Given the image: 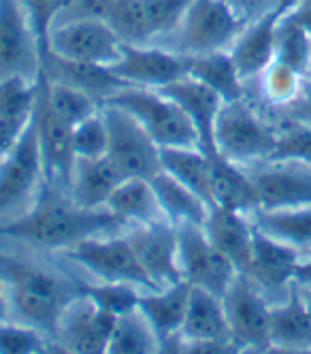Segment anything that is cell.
I'll return each instance as SVG.
<instances>
[{
  "mask_svg": "<svg viewBox=\"0 0 311 354\" xmlns=\"http://www.w3.org/2000/svg\"><path fill=\"white\" fill-rule=\"evenodd\" d=\"M45 86H47L49 105L54 107L58 118H62L68 126H77L79 122L88 120L90 115H94L102 109L100 103H96L92 96H88L82 90H75V88L64 86V84L49 82L47 77H45Z\"/></svg>",
  "mask_w": 311,
  "mask_h": 354,
  "instance_id": "74e56055",
  "label": "cell"
},
{
  "mask_svg": "<svg viewBox=\"0 0 311 354\" xmlns=\"http://www.w3.org/2000/svg\"><path fill=\"white\" fill-rule=\"evenodd\" d=\"M141 3L151 43L162 45L164 39H171L177 32L194 0H141Z\"/></svg>",
  "mask_w": 311,
  "mask_h": 354,
  "instance_id": "8d00e7d4",
  "label": "cell"
},
{
  "mask_svg": "<svg viewBox=\"0 0 311 354\" xmlns=\"http://www.w3.org/2000/svg\"><path fill=\"white\" fill-rule=\"evenodd\" d=\"M66 257L100 277V282L133 284L137 288L156 290L126 235L111 233L86 239L84 243L66 250Z\"/></svg>",
  "mask_w": 311,
  "mask_h": 354,
  "instance_id": "52a82bcc",
  "label": "cell"
},
{
  "mask_svg": "<svg viewBox=\"0 0 311 354\" xmlns=\"http://www.w3.org/2000/svg\"><path fill=\"white\" fill-rule=\"evenodd\" d=\"M45 184V167L32 120L19 143L0 162V216L23 207Z\"/></svg>",
  "mask_w": 311,
  "mask_h": 354,
  "instance_id": "4fadbf2b",
  "label": "cell"
},
{
  "mask_svg": "<svg viewBox=\"0 0 311 354\" xmlns=\"http://www.w3.org/2000/svg\"><path fill=\"white\" fill-rule=\"evenodd\" d=\"M32 126L43 156L45 182L60 184L68 190L73 167L77 160L73 151V126L58 118L54 107L49 105L43 73H39L37 77V103L32 111Z\"/></svg>",
  "mask_w": 311,
  "mask_h": 354,
  "instance_id": "7c38bea8",
  "label": "cell"
},
{
  "mask_svg": "<svg viewBox=\"0 0 311 354\" xmlns=\"http://www.w3.org/2000/svg\"><path fill=\"white\" fill-rule=\"evenodd\" d=\"M75 3H77V0H56V5H58V13H56V19H58V17H60V15H62V13H64V11L68 9V7H73ZM56 19H54V21H56Z\"/></svg>",
  "mask_w": 311,
  "mask_h": 354,
  "instance_id": "9f6ffc18",
  "label": "cell"
},
{
  "mask_svg": "<svg viewBox=\"0 0 311 354\" xmlns=\"http://www.w3.org/2000/svg\"><path fill=\"white\" fill-rule=\"evenodd\" d=\"M41 73L49 82L64 84L75 90L86 92L100 105H105L120 90L128 88V84H124L109 66L64 60L56 54H51L45 47L41 49Z\"/></svg>",
  "mask_w": 311,
  "mask_h": 354,
  "instance_id": "ffe728a7",
  "label": "cell"
},
{
  "mask_svg": "<svg viewBox=\"0 0 311 354\" xmlns=\"http://www.w3.org/2000/svg\"><path fill=\"white\" fill-rule=\"evenodd\" d=\"M303 297H305V301H307V308H309V312H311V288H307V290L303 292Z\"/></svg>",
  "mask_w": 311,
  "mask_h": 354,
  "instance_id": "6f0895ef",
  "label": "cell"
},
{
  "mask_svg": "<svg viewBox=\"0 0 311 354\" xmlns=\"http://www.w3.org/2000/svg\"><path fill=\"white\" fill-rule=\"evenodd\" d=\"M252 224L267 237L290 245L301 257L311 252V207L256 209Z\"/></svg>",
  "mask_w": 311,
  "mask_h": 354,
  "instance_id": "4316f807",
  "label": "cell"
},
{
  "mask_svg": "<svg viewBox=\"0 0 311 354\" xmlns=\"http://www.w3.org/2000/svg\"><path fill=\"white\" fill-rule=\"evenodd\" d=\"M190 290L192 286L181 280L173 286L141 292L137 310L151 326L158 342L181 333L190 303Z\"/></svg>",
  "mask_w": 311,
  "mask_h": 354,
  "instance_id": "cb8c5ba5",
  "label": "cell"
},
{
  "mask_svg": "<svg viewBox=\"0 0 311 354\" xmlns=\"http://www.w3.org/2000/svg\"><path fill=\"white\" fill-rule=\"evenodd\" d=\"M202 231L239 273H245L254 243V224L247 214L214 205L207 212Z\"/></svg>",
  "mask_w": 311,
  "mask_h": 354,
  "instance_id": "44dd1931",
  "label": "cell"
},
{
  "mask_svg": "<svg viewBox=\"0 0 311 354\" xmlns=\"http://www.w3.org/2000/svg\"><path fill=\"white\" fill-rule=\"evenodd\" d=\"M247 24L224 0H194L181 26L171 37V43L164 47L186 58L228 52Z\"/></svg>",
  "mask_w": 311,
  "mask_h": 354,
  "instance_id": "3957f363",
  "label": "cell"
},
{
  "mask_svg": "<svg viewBox=\"0 0 311 354\" xmlns=\"http://www.w3.org/2000/svg\"><path fill=\"white\" fill-rule=\"evenodd\" d=\"M179 335L190 342L232 339L222 299L209 290L192 286L186 320H184V326H181Z\"/></svg>",
  "mask_w": 311,
  "mask_h": 354,
  "instance_id": "f546056e",
  "label": "cell"
},
{
  "mask_svg": "<svg viewBox=\"0 0 311 354\" xmlns=\"http://www.w3.org/2000/svg\"><path fill=\"white\" fill-rule=\"evenodd\" d=\"M30 120H17V118H3L0 115V162H3L15 149L23 131L28 129Z\"/></svg>",
  "mask_w": 311,
  "mask_h": 354,
  "instance_id": "f6af8a7d",
  "label": "cell"
},
{
  "mask_svg": "<svg viewBox=\"0 0 311 354\" xmlns=\"http://www.w3.org/2000/svg\"><path fill=\"white\" fill-rule=\"evenodd\" d=\"M301 259L303 257L290 245H283L254 229L252 259L245 275L252 277V282L263 292H288L294 284Z\"/></svg>",
  "mask_w": 311,
  "mask_h": 354,
  "instance_id": "d6986e66",
  "label": "cell"
},
{
  "mask_svg": "<svg viewBox=\"0 0 311 354\" xmlns=\"http://www.w3.org/2000/svg\"><path fill=\"white\" fill-rule=\"evenodd\" d=\"M158 92L171 98L173 103L188 115V120L192 122L194 131L198 135V143L205 154H209V156L218 154L214 131H216L218 113L224 105L222 98L209 86L200 84L198 80L190 77V75H184L181 80L160 88Z\"/></svg>",
  "mask_w": 311,
  "mask_h": 354,
  "instance_id": "ac0fdd59",
  "label": "cell"
},
{
  "mask_svg": "<svg viewBox=\"0 0 311 354\" xmlns=\"http://www.w3.org/2000/svg\"><path fill=\"white\" fill-rule=\"evenodd\" d=\"M0 275L21 320L39 328L41 333L56 337L64 310L77 297V284L66 282L54 271L3 252H0Z\"/></svg>",
  "mask_w": 311,
  "mask_h": 354,
  "instance_id": "7a4b0ae2",
  "label": "cell"
},
{
  "mask_svg": "<svg viewBox=\"0 0 311 354\" xmlns=\"http://www.w3.org/2000/svg\"><path fill=\"white\" fill-rule=\"evenodd\" d=\"M294 284L311 288V252L301 259L299 269H296V277H294Z\"/></svg>",
  "mask_w": 311,
  "mask_h": 354,
  "instance_id": "681fc988",
  "label": "cell"
},
{
  "mask_svg": "<svg viewBox=\"0 0 311 354\" xmlns=\"http://www.w3.org/2000/svg\"><path fill=\"white\" fill-rule=\"evenodd\" d=\"M288 118L311 126V71L307 73V77L303 82V90L299 98L288 107Z\"/></svg>",
  "mask_w": 311,
  "mask_h": 354,
  "instance_id": "7dc6e473",
  "label": "cell"
},
{
  "mask_svg": "<svg viewBox=\"0 0 311 354\" xmlns=\"http://www.w3.org/2000/svg\"><path fill=\"white\" fill-rule=\"evenodd\" d=\"M105 105H115L131 113L153 143L162 147H200L198 135L188 115L158 90L128 86Z\"/></svg>",
  "mask_w": 311,
  "mask_h": 354,
  "instance_id": "5b68a950",
  "label": "cell"
},
{
  "mask_svg": "<svg viewBox=\"0 0 311 354\" xmlns=\"http://www.w3.org/2000/svg\"><path fill=\"white\" fill-rule=\"evenodd\" d=\"M258 80L263 82L265 98L275 107H290L299 98L305 82V77H301L296 71L277 60H273Z\"/></svg>",
  "mask_w": 311,
  "mask_h": 354,
  "instance_id": "f35d334b",
  "label": "cell"
},
{
  "mask_svg": "<svg viewBox=\"0 0 311 354\" xmlns=\"http://www.w3.org/2000/svg\"><path fill=\"white\" fill-rule=\"evenodd\" d=\"M177 243L184 282L194 288L209 290L222 299L239 273L235 265L209 241L200 224H179Z\"/></svg>",
  "mask_w": 311,
  "mask_h": 354,
  "instance_id": "ba28073f",
  "label": "cell"
},
{
  "mask_svg": "<svg viewBox=\"0 0 311 354\" xmlns=\"http://www.w3.org/2000/svg\"><path fill=\"white\" fill-rule=\"evenodd\" d=\"M151 186L158 198V205L162 209V216L179 226V224H200L207 218L209 205L200 196H196L190 188H186L181 182H177L173 175L167 171H160L156 177H151Z\"/></svg>",
  "mask_w": 311,
  "mask_h": 354,
  "instance_id": "1f68e13d",
  "label": "cell"
},
{
  "mask_svg": "<svg viewBox=\"0 0 311 354\" xmlns=\"http://www.w3.org/2000/svg\"><path fill=\"white\" fill-rule=\"evenodd\" d=\"M158 337L151 331L139 310L120 316L113 335L107 346V354H156Z\"/></svg>",
  "mask_w": 311,
  "mask_h": 354,
  "instance_id": "836d02e7",
  "label": "cell"
},
{
  "mask_svg": "<svg viewBox=\"0 0 311 354\" xmlns=\"http://www.w3.org/2000/svg\"><path fill=\"white\" fill-rule=\"evenodd\" d=\"M19 3L23 5L26 13H28V17L32 21L35 32L41 41V47H45L49 30H51V26H54V19L58 13L56 0H19Z\"/></svg>",
  "mask_w": 311,
  "mask_h": 354,
  "instance_id": "ee69618b",
  "label": "cell"
},
{
  "mask_svg": "<svg viewBox=\"0 0 311 354\" xmlns=\"http://www.w3.org/2000/svg\"><path fill=\"white\" fill-rule=\"evenodd\" d=\"M263 354H311V348H281V346H269Z\"/></svg>",
  "mask_w": 311,
  "mask_h": 354,
  "instance_id": "f5cc1de1",
  "label": "cell"
},
{
  "mask_svg": "<svg viewBox=\"0 0 311 354\" xmlns=\"http://www.w3.org/2000/svg\"><path fill=\"white\" fill-rule=\"evenodd\" d=\"M105 209L111 212L122 224L135 226L164 218L151 182L143 177H126L109 196Z\"/></svg>",
  "mask_w": 311,
  "mask_h": 354,
  "instance_id": "83f0119b",
  "label": "cell"
},
{
  "mask_svg": "<svg viewBox=\"0 0 311 354\" xmlns=\"http://www.w3.org/2000/svg\"><path fill=\"white\" fill-rule=\"evenodd\" d=\"M271 160H292L311 165V126L286 120L277 126V143Z\"/></svg>",
  "mask_w": 311,
  "mask_h": 354,
  "instance_id": "60d3db41",
  "label": "cell"
},
{
  "mask_svg": "<svg viewBox=\"0 0 311 354\" xmlns=\"http://www.w3.org/2000/svg\"><path fill=\"white\" fill-rule=\"evenodd\" d=\"M102 115L109 131L107 156L124 177L151 180L162 171L160 147L131 113L115 105H102Z\"/></svg>",
  "mask_w": 311,
  "mask_h": 354,
  "instance_id": "8992f818",
  "label": "cell"
},
{
  "mask_svg": "<svg viewBox=\"0 0 311 354\" xmlns=\"http://www.w3.org/2000/svg\"><path fill=\"white\" fill-rule=\"evenodd\" d=\"M211 196L214 205L247 216L261 209L258 190L247 167L232 162L220 154L211 156Z\"/></svg>",
  "mask_w": 311,
  "mask_h": 354,
  "instance_id": "d4e9b609",
  "label": "cell"
},
{
  "mask_svg": "<svg viewBox=\"0 0 311 354\" xmlns=\"http://www.w3.org/2000/svg\"><path fill=\"white\" fill-rule=\"evenodd\" d=\"M299 3H301V0H275V11H277L279 17H283V15L292 13L299 7Z\"/></svg>",
  "mask_w": 311,
  "mask_h": 354,
  "instance_id": "816d5d0a",
  "label": "cell"
},
{
  "mask_svg": "<svg viewBox=\"0 0 311 354\" xmlns=\"http://www.w3.org/2000/svg\"><path fill=\"white\" fill-rule=\"evenodd\" d=\"M7 286H5V280H3V275H0V324L5 322L7 318Z\"/></svg>",
  "mask_w": 311,
  "mask_h": 354,
  "instance_id": "db71d44e",
  "label": "cell"
},
{
  "mask_svg": "<svg viewBox=\"0 0 311 354\" xmlns=\"http://www.w3.org/2000/svg\"><path fill=\"white\" fill-rule=\"evenodd\" d=\"M77 295L92 301L96 308L105 310L113 316H126L139 308V288L133 284H77Z\"/></svg>",
  "mask_w": 311,
  "mask_h": 354,
  "instance_id": "d590c367",
  "label": "cell"
},
{
  "mask_svg": "<svg viewBox=\"0 0 311 354\" xmlns=\"http://www.w3.org/2000/svg\"><path fill=\"white\" fill-rule=\"evenodd\" d=\"M45 354H75L73 350H68L66 346H62L60 342H47V348H45Z\"/></svg>",
  "mask_w": 311,
  "mask_h": 354,
  "instance_id": "11a10c76",
  "label": "cell"
},
{
  "mask_svg": "<svg viewBox=\"0 0 311 354\" xmlns=\"http://www.w3.org/2000/svg\"><path fill=\"white\" fill-rule=\"evenodd\" d=\"M214 139L220 156L249 167L271 160L277 143V126L267 122L243 98L222 105Z\"/></svg>",
  "mask_w": 311,
  "mask_h": 354,
  "instance_id": "277c9868",
  "label": "cell"
},
{
  "mask_svg": "<svg viewBox=\"0 0 311 354\" xmlns=\"http://www.w3.org/2000/svg\"><path fill=\"white\" fill-rule=\"evenodd\" d=\"M105 21L124 45H153L141 0H111Z\"/></svg>",
  "mask_w": 311,
  "mask_h": 354,
  "instance_id": "e575fe53",
  "label": "cell"
},
{
  "mask_svg": "<svg viewBox=\"0 0 311 354\" xmlns=\"http://www.w3.org/2000/svg\"><path fill=\"white\" fill-rule=\"evenodd\" d=\"M37 103V82L19 75L0 80V115L30 120Z\"/></svg>",
  "mask_w": 311,
  "mask_h": 354,
  "instance_id": "ab89813d",
  "label": "cell"
},
{
  "mask_svg": "<svg viewBox=\"0 0 311 354\" xmlns=\"http://www.w3.org/2000/svg\"><path fill=\"white\" fill-rule=\"evenodd\" d=\"M252 354H254V352H252Z\"/></svg>",
  "mask_w": 311,
  "mask_h": 354,
  "instance_id": "91938a15",
  "label": "cell"
},
{
  "mask_svg": "<svg viewBox=\"0 0 311 354\" xmlns=\"http://www.w3.org/2000/svg\"><path fill=\"white\" fill-rule=\"evenodd\" d=\"M115 324L117 316L96 308L92 301L77 295L64 310L54 339L75 354H107Z\"/></svg>",
  "mask_w": 311,
  "mask_h": 354,
  "instance_id": "e0dca14e",
  "label": "cell"
},
{
  "mask_svg": "<svg viewBox=\"0 0 311 354\" xmlns=\"http://www.w3.org/2000/svg\"><path fill=\"white\" fill-rule=\"evenodd\" d=\"M181 346H184V337L173 335V337H167L158 344L156 354H181Z\"/></svg>",
  "mask_w": 311,
  "mask_h": 354,
  "instance_id": "f907efd6",
  "label": "cell"
},
{
  "mask_svg": "<svg viewBox=\"0 0 311 354\" xmlns=\"http://www.w3.org/2000/svg\"><path fill=\"white\" fill-rule=\"evenodd\" d=\"M269 342L281 348H311V312L299 284L290 286L281 303L271 306Z\"/></svg>",
  "mask_w": 311,
  "mask_h": 354,
  "instance_id": "484cf974",
  "label": "cell"
},
{
  "mask_svg": "<svg viewBox=\"0 0 311 354\" xmlns=\"http://www.w3.org/2000/svg\"><path fill=\"white\" fill-rule=\"evenodd\" d=\"M224 3H228L247 21H254L269 11H275V0H224Z\"/></svg>",
  "mask_w": 311,
  "mask_h": 354,
  "instance_id": "c3c4849f",
  "label": "cell"
},
{
  "mask_svg": "<svg viewBox=\"0 0 311 354\" xmlns=\"http://www.w3.org/2000/svg\"><path fill=\"white\" fill-rule=\"evenodd\" d=\"M162 171L173 175L177 182L190 188L209 207H214L211 196V156L200 147H162L160 149Z\"/></svg>",
  "mask_w": 311,
  "mask_h": 354,
  "instance_id": "f1b7e54d",
  "label": "cell"
},
{
  "mask_svg": "<svg viewBox=\"0 0 311 354\" xmlns=\"http://www.w3.org/2000/svg\"><path fill=\"white\" fill-rule=\"evenodd\" d=\"M41 41L19 0H0V80L19 75L37 82Z\"/></svg>",
  "mask_w": 311,
  "mask_h": 354,
  "instance_id": "8fae6325",
  "label": "cell"
},
{
  "mask_svg": "<svg viewBox=\"0 0 311 354\" xmlns=\"http://www.w3.org/2000/svg\"><path fill=\"white\" fill-rule=\"evenodd\" d=\"M277 11H269L249 21L239 39L228 49L243 82L261 77L265 68L275 60V35L279 24Z\"/></svg>",
  "mask_w": 311,
  "mask_h": 354,
  "instance_id": "7402d4cb",
  "label": "cell"
},
{
  "mask_svg": "<svg viewBox=\"0 0 311 354\" xmlns=\"http://www.w3.org/2000/svg\"><path fill=\"white\" fill-rule=\"evenodd\" d=\"M109 68L128 86L160 90L188 75V58L164 45H124Z\"/></svg>",
  "mask_w": 311,
  "mask_h": 354,
  "instance_id": "5bb4252c",
  "label": "cell"
},
{
  "mask_svg": "<svg viewBox=\"0 0 311 354\" xmlns=\"http://www.w3.org/2000/svg\"><path fill=\"white\" fill-rule=\"evenodd\" d=\"M133 243L135 254L156 288H164L181 282L177 226L167 218L141 224L126 235Z\"/></svg>",
  "mask_w": 311,
  "mask_h": 354,
  "instance_id": "2e32d148",
  "label": "cell"
},
{
  "mask_svg": "<svg viewBox=\"0 0 311 354\" xmlns=\"http://www.w3.org/2000/svg\"><path fill=\"white\" fill-rule=\"evenodd\" d=\"M122 222L107 209L82 207L66 188L45 182L30 209L0 226V235L45 250H70L86 239L111 235Z\"/></svg>",
  "mask_w": 311,
  "mask_h": 354,
  "instance_id": "6da1fadb",
  "label": "cell"
},
{
  "mask_svg": "<svg viewBox=\"0 0 311 354\" xmlns=\"http://www.w3.org/2000/svg\"><path fill=\"white\" fill-rule=\"evenodd\" d=\"M109 131L102 109L88 120L73 126V151L75 158H98L107 156Z\"/></svg>",
  "mask_w": 311,
  "mask_h": 354,
  "instance_id": "b9f144b4",
  "label": "cell"
},
{
  "mask_svg": "<svg viewBox=\"0 0 311 354\" xmlns=\"http://www.w3.org/2000/svg\"><path fill=\"white\" fill-rule=\"evenodd\" d=\"M122 47L124 43L105 19H77L58 24L49 30L45 45V49L64 60L96 66H113L122 56Z\"/></svg>",
  "mask_w": 311,
  "mask_h": 354,
  "instance_id": "9c48e42d",
  "label": "cell"
},
{
  "mask_svg": "<svg viewBox=\"0 0 311 354\" xmlns=\"http://www.w3.org/2000/svg\"><path fill=\"white\" fill-rule=\"evenodd\" d=\"M258 190L261 209L311 207V165L267 160L247 167Z\"/></svg>",
  "mask_w": 311,
  "mask_h": 354,
  "instance_id": "9a60e30c",
  "label": "cell"
},
{
  "mask_svg": "<svg viewBox=\"0 0 311 354\" xmlns=\"http://www.w3.org/2000/svg\"><path fill=\"white\" fill-rule=\"evenodd\" d=\"M45 333L30 324H0V354H45Z\"/></svg>",
  "mask_w": 311,
  "mask_h": 354,
  "instance_id": "7bdbcfd3",
  "label": "cell"
},
{
  "mask_svg": "<svg viewBox=\"0 0 311 354\" xmlns=\"http://www.w3.org/2000/svg\"><path fill=\"white\" fill-rule=\"evenodd\" d=\"M188 75L209 86L222 98V103H235L245 98V82L230 52L188 58Z\"/></svg>",
  "mask_w": 311,
  "mask_h": 354,
  "instance_id": "4dcf8cb0",
  "label": "cell"
},
{
  "mask_svg": "<svg viewBox=\"0 0 311 354\" xmlns=\"http://www.w3.org/2000/svg\"><path fill=\"white\" fill-rule=\"evenodd\" d=\"M235 339H202V342H190L184 339L181 354H245Z\"/></svg>",
  "mask_w": 311,
  "mask_h": 354,
  "instance_id": "bcb514c9",
  "label": "cell"
},
{
  "mask_svg": "<svg viewBox=\"0 0 311 354\" xmlns=\"http://www.w3.org/2000/svg\"><path fill=\"white\" fill-rule=\"evenodd\" d=\"M275 60L307 77L311 71V35L301 26L294 15H283L275 35Z\"/></svg>",
  "mask_w": 311,
  "mask_h": 354,
  "instance_id": "d6a6232c",
  "label": "cell"
},
{
  "mask_svg": "<svg viewBox=\"0 0 311 354\" xmlns=\"http://www.w3.org/2000/svg\"><path fill=\"white\" fill-rule=\"evenodd\" d=\"M245 354H252V352H245Z\"/></svg>",
  "mask_w": 311,
  "mask_h": 354,
  "instance_id": "680465c9",
  "label": "cell"
},
{
  "mask_svg": "<svg viewBox=\"0 0 311 354\" xmlns=\"http://www.w3.org/2000/svg\"><path fill=\"white\" fill-rule=\"evenodd\" d=\"M126 180L109 156L77 158L68 184V194L82 207L105 209L113 190Z\"/></svg>",
  "mask_w": 311,
  "mask_h": 354,
  "instance_id": "603a6c76",
  "label": "cell"
},
{
  "mask_svg": "<svg viewBox=\"0 0 311 354\" xmlns=\"http://www.w3.org/2000/svg\"><path fill=\"white\" fill-rule=\"evenodd\" d=\"M222 303L230 337L243 350L263 354L271 346V306L267 303L263 290L252 282V277H247L245 273H237L226 295L222 297Z\"/></svg>",
  "mask_w": 311,
  "mask_h": 354,
  "instance_id": "30bf717a",
  "label": "cell"
}]
</instances>
